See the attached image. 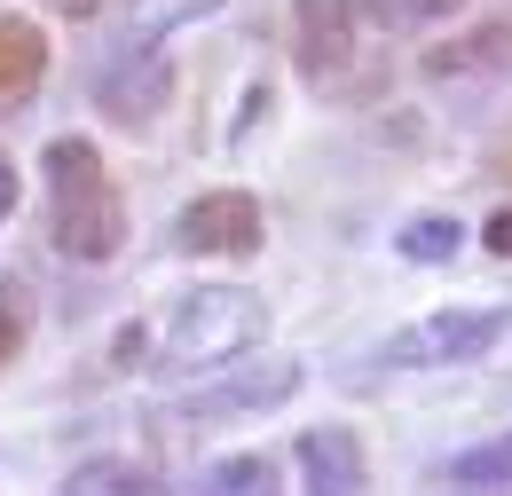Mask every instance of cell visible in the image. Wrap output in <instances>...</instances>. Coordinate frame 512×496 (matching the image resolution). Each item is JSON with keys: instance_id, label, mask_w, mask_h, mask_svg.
I'll return each instance as SVG.
<instances>
[{"instance_id": "7", "label": "cell", "mask_w": 512, "mask_h": 496, "mask_svg": "<svg viewBox=\"0 0 512 496\" xmlns=\"http://www.w3.org/2000/svg\"><path fill=\"white\" fill-rule=\"evenodd\" d=\"M95 103H103L119 126L158 119V103H166V63H158V56H134V48H127V56L95 79Z\"/></svg>"}, {"instance_id": "12", "label": "cell", "mask_w": 512, "mask_h": 496, "mask_svg": "<svg viewBox=\"0 0 512 496\" xmlns=\"http://www.w3.org/2000/svg\"><path fill=\"white\" fill-rule=\"evenodd\" d=\"M197 496H284V473H276L268 457H221V465L197 481Z\"/></svg>"}, {"instance_id": "14", "label": "cell", "mask_w": 512, "mask_h": 496, "mask_svg": "<svg viewBox=\"0 0 512 496\" xmlns=\"http://www.w3.org/2000/svg\"><path fill=\"white\" fill-rule=\"evenodd\" d=\"M449 481H465V489H497V481H512V434L481 441V449H465V457L449 465Z\"/></svg>"}, {"instance_id": "13", "label": "cell", "mask_w": 512, "mask_h": 496, "mask_svg": "<svg viewBox=\"0 0 512 496\" xmlns=\"http://www.w3.org/2000/svg\"><path fill=\"white\" fill-rule=\"evenodd\" d=\"M347 8H363L371 24L386 32H410V24H442V16H465L473 0H347Z\"/></svg>"}, {"instance_id": "17", "label": "cell", "mask_w": 512, "mask_h": 496, "mask_svg": "<svg viewBox=\"0 0 512 496\" xmlns=\"http://www.w3.org/2000/svg\"><path fill=\"white\" fill-rule=\"evenodd\" d=\"M481 245H489V252H512V205L489 221V229H481Z\"/></svg>"}, {"instance_id": "2", "label": "cell", "mask_w": 512, "mask_h": 496, "mask_svg": "<svg viewBox=\"0 0 512 496\" xmlns=\"http://www.w3.org/2000/svg\"><path fill=\"white\" fill-rule=\"evenodd\" d=\"M48 237L64 260H111V252L127 245V213H119V189L103 174V158H95V142H48Z\"/></svg>"}, {"instance_id": "4", "label": "cell", "mask_w": 512, "mask_h": 496, "mask_svg": "<svg viewBox=\"0 0 512 496\" xmlns=\"http://www.w3.org/2000/svg\"><path fill=\"white\" fill-rule=\"evenodd\" d=\"M174 237L205 260H253L260 252V197L253 189H205L182 205V221H174Z\"/></svg>"}, {"instance_id": "15", "label": "cell", "mask_w": 512, "mask_h": 496, "mask_svg": "<svg viewBox=\"0 0 512 496\" xmlns=\"http://www.w3.org/2000/svg\"><path fill=\"white\" fill-rule=\"evenodd\" d=\"M24 331H32V292H24V284H0V371L16 363Z\"/></svg>"}, {"instance_id": "3", "label": "cell", "mask_w": 512, "mask_h": 496, "mask_svg": "<svg viewBox=\"0 0 512 496\" xmlns=\"http://www.w3.org/2000/svg\"><path fill=\"white\" fill-rule=\"evenodd\" d=\"M505 339V308H442V315H418L402 323L394 339L379 347L386 371H449V363H473Z\"/></svg>"}, {"instance_id": "8", "label": "cell", "mask_w": 512, "mask_h": 496, "mask_svg": "<svg viewBox=\"0 0 512 496\" xmlns=\"http://www.w3.org/2000/svg\"><path fill=\"white\" fill-rule=\"evenodd\" d=\"M284 394H300V363L284 355V363H260V371L229 378L221 394H197L190 418H253V410H276Z\"/></svg>"}, {"instance_id": "6", "label": "cell", "mask_w": 512, "mask_h": 496, "mask_svg": "<svg viewBox=\"0 0 512 496\" xmlns=\"http://www.w3.org/2000/svg\"><path fill=\"white\" fill-rule=\"evenodd\" d=\"M300 481L308 496H363V441L339 434V426H316V434H300Z\"/></svg>"}, {"instance_id": "5", "label": "cell", "mask_w": 512, "mask_h": 496, "mask_svg": "<svg viewBox=\"0 0 512 496\" xmlns=\"http://www.w3.org/2000/svg\"><path fill=\"white\" fill-rule=\"evenodd\" d=\"M292 56L316 87H331L355 56V8L347 0H292Z\"/></svg>"}, {"instance_id": "16", "label": "cell", "mask_w": 512, "mask_h": 496, "mask_svg": "<svg viewBox=\"0 0 512 496\" xmlns=\"http://www.w3.org/2000/svg\"><path fill=\"white\" fill-rule=\"evenodd\" d=\"M394 252H402V260H449V252H457V221H410V229L394 237Z\"/></svg>"}, {"instance_id": "1", "label": "cell", "mask_w": 512, "mask_h": 496, "mask_svg": "<svg viewBox=\"0 0 512 496\" xmlns=\"http://www.w3.org/2000/svg\"><path fill=\"white\" fill-rule=\"evenodd\" d=\"M260 331H268V300L253 284H197L174 308L158 315V339H150V371L158 378H205L237 355H253Z\"/></svg>"}, {"instance_id": "18", "label": "cell", "mask_w": 512, "mask_h": 496, "mask_svg": "<svg viewBox=\"0 0 512 496\" xmlns=\"http://www.w3.org/2000/svg\"><path fill=\"white\" fill-rule=\"evenodd\" d=\"M8 213H16V166L0 158V221H8Z\"/></svg>"}, {"instance_id": "9", "label": "cell", "mask_w": 512, "mask_h": 496, "mask_svg": "<svg viewBox=\"0 0 512 496\" xmlns=\"http://www.w3.org/2000/svg\"><path fill=\"white\" fill-rule=\"evenodd\" d=\"M40 79H48V40H40V24L0 16V111H8V103H24Z\"/></svg>"}, {"instance_id": "11", "label": "cell", "mask_w": 512, "mask_h": 496, "mask_svg": "<svg viewBox=\"0 0 512 496\" xmlns=\"http://www.w3.org/2000/svg\"><path fill=\"white\" fill-rule=\"evenodd\" d=\"M497 63H512V16H497V24H481V32L434 48L426 71H434V79H465V71H497Z\"/></svg>"}, {"instance_id": "10", "label": "cell", "mask_w": 512, "mask_h": 496, "mask_svg": "<svg viewBox=\"0 0 512 496\" xmlns=\"http://www.w3.org/2000/svg\"><path fill=\"white\" fill-rule=\"evenodd\" d=\"M64 496H166V473L142 457H95V465L64 473Z\"/></svg>"}, {"instance_id": "19", "label": "cell", "mask_w": 512, "mask_h": 496, "mask_svg": "<svg viewBox=\"0 0 512 496\" xmlns=\"http://www.w3.org/2000/svg\"><path fill=\"white\" fill-rule=\"evenodd\" d=\"M56 8H64V16H95L103 0H56Z\"/></svg>"}]
</instances>
